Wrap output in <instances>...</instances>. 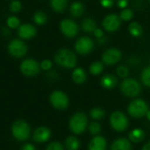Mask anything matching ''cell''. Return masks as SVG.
I'll list each match as a JSON object with an SVG mask.
<instances>
[{"mask_svg":"<svg viewBox=\"0 0 150 150\" xmlns=\"http://www.w3.org/2000/svg\"><path fill=\"white\" fill-rule=\"evenodd\" d=\"M56 63L64 68H73L77 64L75 54L68 49H61L55 55Z\"/></svg>","mask_w":150,"mask_h":150,"instance_id":"cell-1","label":"cell"},{"mask_svg":"<svg viewBox=\"0 0 150 150\" xmlns=\"http://www.w3.org/2000/svg\"><path fill=\"white\" fill-rule=\"evenodd\" d=\"M87 124V115L84 112H77L71 117L69 122V127L72 132L76 134H81L86 130Z\"/></svg>","mask_w":150,"mask_h":150,"instance_id":"cell-2","label":"cell"},{"mask_svg":"<svg viewBox=\"0 0 150 150\" xmlns=\"http://www.w3.org/2000/svg\"><path fill=\"white\" fill-rule=\"evenodd\" d=\"M120 90L122 94L127 97H135L140 92V85L134 79H125L121 83Z\"/></svg>","mask_w":150,"mask_h":150,"instance_id":"cell-3","label":"cell"},{"mask_svg":"<svg viewBox=\"0 0 150 150\" xmlns=\"http://www.w3.org/2000/svg\"><path fill=\"white\" fill-rule=\"evenodd\" d=\"M127 111L132 117L139 118L145 115H146L148 109L147 104L142 99H136L130 103L127 108Z\"/></svg>","mask_w":150,"mask_h":150,"instance_id":"cell-4","label":"cell"},{"mask_svg":"<svg viewBox=\"0 0 150 150\" xmlns=\"http://www.w3.org/2000/svg\"><path fill=\"white\" fill-rule=\"evenodd\" d=\"M13 135L19 140H25L29 137L30 127L23 120H17L13 124L12 126Z\"/></svg>","mask_w":150,"mask_h":150,"instance_id":"cell-5","label":"cell"},{"mask_svg":"<svg viewBox=\"0 0 150 150\" xmlns=\"http://www.w3.org/2000/svg\"><path fill=\"white\" fill-rule=\"evenodd\" d=\"M110 125H111L112 128L117 132H123L128 126L127 117L121 111L113 112L110 116Z\"/></svg>","mask_w":150,"mask_h":150,"instance_id":"cell-6","label":"cell"},{"mask_svg":"<svg viewBox=\"0 0 150 150\" xmlns=\"http://www.w3.org/2000/svg\"><path fill=\"white\" fill-rule=\"evenodd\" d=\"M50 103L55 109L64 110L69 105V100L67 96L62 91H54L50 97Z\"/></svg>","mask_w":150,"mask_h":150,"instance_id":"cell-7","label":"cell"},{"mask_svg":"<svg viewBox=\"0 0 150 150\" xmlns=\"http://www.w3.org/2000/svg\"><path fill=\"white\" fill-rule=\"evenodd\" d=\"M60 30L66 37L72 38L76 36V35L78 34L79 27L75 21L69 19H65L63 20L60 23Z\"/></svg>","mask_w":150,"mask_h":150,"instance_id":"cell-8","label":"cell"},{"mask_svg":"<svg viewBox=\"0 0 150 150\" xmlns=\"http://www.w3.org/2000/svg\"><path fill=\"white\" fill-rule=\"evenodd\" d=\"M94 47L93 41L88 36H82L79 38L75 43V50L81 55H87L91 52Z\"/></svg>","mask_w":150,"mask_h":150,"instance_id":"cell-9","label":"cell"},{"mask_svg":"<svg viewBox=\"0 0 150 150\" xmlns=\"http://www.w3.org/2000/svg\"><path fill=\"white\" fill-rule=\"evenodd\" d=\"M39 64L34 59H26L21 64V71L26 76H35L39 72Z\"/></svg>","mask_w":150,"mask_h":150,"instance_id":"cell-10","label":"cell"},{"mask_svg":"<svg viewBox=\"0 0 150 150\" xmlns=\"http://www.w3.org/2000/svg\"><path fill=\"white\" fill-rule=\"evenodd\" d=\"M8 50L12 56L15 57H21L27 53L28 48L22 41L19 39H14L10 42Z\"/></svg>","mask_w":150,"mask_h":150,"instance_id":"cell-11","label":"cell"},{"mask_svg":"<svg viewBox=\"0 0 150 150\" xmlns=\"http://www.w3.org/2000/svg\"><path fill=\"white\" fill-rule=\"evenodd\" d=\"M122 57V53L119 50L111 48L105 50L103 54V61L107 65L117 64Z\"/></svg>","mask_w":150,"mask_h":150,"instance_id":"cell-12","label":"cell"},{"mask_svg":"<svg viewBox=\"0 0 150 150\" xmlns=\"http://www.w3.org/2000/svg\"><path fill=\"white\" fill-rule=\"evenodd\" d=\"M121 25V19L117 14H109L103 21V26L108 32L117 31Z\"/></svg>","mask_w":150,"mask_h":150,"instance_id":"cell-13","label":"cell"},{"mask_svg":"<svg viewBox=\"0 0 150 150\" xmlns=\"http://www.w3.org/2000/svg\"><path fill=\"white\" fill-rule=\"evenodd\" d=\"M50 137V131L49 128L45 127V126H41L38 127L33 135V139L35 141L38 142V143H43L45 141H47Z\"/></svg>","mask_w":150,"mask_h":150,"instance_id":"cell-14","label":"cell"},{"mask_svg":"<svg viewBox=\"0 0 150 150\" xmlns=\"http://www.w3.org/2000/svg\"><path fill=\"white\" fill-rule=\"evenodd\" d=\"M36 34L35 28L31 24H24L19 28L18 35L23 39H30L34 37Z\"/></svg>","mask_w":150,"mask_h":150,"instance_id":"cell-15","label":"cell"},{"mask_svg":"<svg viewBox=\"0 0 150 150\" xmlns=\"http://www.w3.org/2000/svg\"><path fill=\"white\" fill-rule=\"evenodd\" d=\"M106 145V139L103 137L96 136L91 139L88 145V150H105Z\"/></svg>","mask_w":150,"mask_h":150,"instance_id":"cell-16","label":"cell"},{"mask_svg":"<svg viewBox=\"0 0 150 150\" xmlns=\"http://www.w3.org/2000/svg\"><path fill=\"white\" fill-rule=\"evenodd\" d=\"M100 84L103 88L107 89H111L115 88L117 84V79L112 74H106L100 80Z\"/></svg>","mask_w":150,"mask_h":150,"instance_id":"cell-17","label":"cell"},{"mask_svg":"<svg viewBox=\"0 0 150 150\" xmlns=\"http://www.w3.org/2000/svg\"><path fill=\"white\" fill-rule=\"evenodd\" d=\"M110 150H132V145L128 139L120 138L112 143Z\"/></svg>","mask_w":150,"mask_h":150,"instance_id":"cell-18","label":"cell"},{"mask_svg":"<svg viewBox=\"0 0 150 150\" xmlns=\"http://www.w3.org/2000/svg\"><path fill=\"white\" fill-rule=\"evenodd\" d=\"M71 78L73 80V81L77 84H82L86 81L87 80V74H86V71H84V69L79 67V68H76L73 71H72V74H71Z\"/></svg>","mask_w":150,"mask_h":150,"instance_id":"cell-19","label":"cell"},{"mask_svg":"<svg viewBox=\"0 0 150 150\" xmlns=\"http://www.w3.org/2000/svg\"><path fill=\"white\" fill-rule=\"evenodd\" d=\"M84 10H85L84 5L81 2H79V1L73 2L70 6V13L74 18L81 17L83 14Z\"/></svg>","mask_w":150,"mask_h":150,"instance_id":"cell-20","label":"cell"},{"mask_svg":"<svg viewBox=\"0 0 150 150\" xmlns=\"http://www.w3.org/2000/svg\"><path fill=\"white\" fill-rule=\"evenodd\" d=\"M81 28L87 33H94L96 28V21L92 18H86L81 22Z\"/></svg>","mask_w":150,"mask_h":150,"instance_id":"cell-21","label":"cell"},{"mask_svg":"<svg viewBox=\"0 0 150 150\" xmlns=\"http://www.w3.org/2000/svg\"><path fill=\"white\" fill-rule=\"evenodd\" d=\"M145 138V132L141 129H133L132 131L130 132L129 133V139L132 142L139 143L141 140H143Z\"/></svg>","mask_w":150,"mask_h":150,"instance_id":"cell-22","label":"cell"},{"mask_svg":"<svg viewBox=\"0 0 150 150\" xmlns=\"http://www.w3.org/2000/svg\"><path fill=\"white\" fill-rule=\"evenodd\" d=\"M68 0H50V6L57 13H63L66 8Z\"/></svg>","mask_w":150,"mask_h":150,"instance_id":"cell-23","label":"cell"},{"mask_svg":"<svg viewBox=\"0 0 150 150\" xmlns=\"http://www.w3.org/2000/svg\"><path fill=\"white\" fill-rule=\"evenodd\" d=\"M64 146L67 150H78L80 147V141L76 137L70 136L66 139Z\"/></svg>","mask_w":150,"mask_h":150,"instance_id":"cell-24","label":"cell"},{"mask_svg":"<svg viewBox=\"0 0 150 150\" xmlns=\"http://www.w3.org/2000/svg\"><path fill=\"white\" fill-rule=\"evenodd\" d=\"M128 31L129 33L134 36V37H139L142 35L143 33V29H142V27L140 26L139 23L138 22H132L129 27H128Z\"/></svg>","mask_w":150,"mask_h":150,"instance_id":"cell-25","label":"cell"},{"mask_svg":"<svg viewBox=\"0 0 150 150\" xmlns=\"http://www.w3.org/2000/svg\"><path fill=\"white\" fill-rule=\"evenodd\" d=\"M103 71V63H101L99 61L92 63L89 67V71L93 75H98Z\"/></svg>","mask_w":150,"mask_h":150,"instance_id":"cell-26","label":"cell"},{"mask_svg":"<svg viewBox=\"0 0 150 150\" xmlns=\"http://www.w3.org/2000/svg\"><path fill=\"white\" fill-rule=\"evenodd\" d=\"M34 21L38 25H43L47 22V16L42 11H37L34 14Z\"/></svg>","mask_w":150,"mask_h":150,"instance_id":"cell-27","label":"cell"},{"mask_svg":"<svg viewBox=\"0 0 150 150\" xmlns=\"http://www.w3.org/2000/svg\"><path fill=\"white\" fill-rule=\"evenodd\" d=\"M105 115V112L104 110L100 108V107H95L93 108L91 110H90V116L92 118L96 119V120H99V119H102Z\"/></svg>","mask_w":150,"mask_h":150,"instance_id":"cell-28","label":"cell"},{"mask_svg":"<svg viewBox=\"0 0 150 150\" xmlns=\"http://www.w3.org/2000/svg\"><path fill=\"white\" fill-rule=\"evenodd\" d=\"M141 81H142V83L146 86V87H149L150 88V66H147L146 67L142 72H141Z\"/></svg>","mask_w":150,"mask_h":150,"instance_id":"cell-29","label":"cell"},{"mask_svg":"<svg viewBox=\"0 0 150 150\" xmlns=\"http://www.w3.org/2000/svg\"><path fill=\"white\" fill-rule=\"evenodd\" d=\"M132 17H133V12L131 9H124L123 11H121L119 15V18L124 21H128L132 20Z\"/></svg>","mask_w":150,"mask_h":150,"instance_id":"cell-30","label":"cell"},{"mask_svg":"<svg viewBox=\"0 0 150 150\" xmlns=\"http://www.w3.org/2000/svg\"><path fill=\"white\" fill-rule=\"evenodd\" d=\"M117 75L121 78H124L125 79L127 76H128V73H129V70L126 66L125 65H119L117 69Z\"/></svg>","mask_w":150,"mask_h":150,"instance_id":"cell-31","label":"cell"},{"mask_svg":"<svg viewBox=\"0 0 150 150\" xmlns=\"http://www.w3.org/2000/svg\"><path fill=\"white\" fill-rule=\"evenodd\" d=\"M89 132L93 134V135H97L100 132H101V125L97 123V122H92L89 125Z\"/></svg>","mask_w":150,"mask_h":150,"instance_id":"cell-32","label":"cell"},{"mask_svg":"<svg viewBox=\"0 0 150 150\" xmlns=\"http://www.w3.org/2000/svg\"><path fill=\"white\" fill-rule=\"evenodd\" d=\"M7 25L12 28H16L19 27L20 25V21L17 17H14V16H11L8 18L7 20Z\"/></svg>","mask_w":150,"mask_h":150,"instance_id":"cell-33","label":"cell"},{"mask_svg":"<svg viewBox=\"0 0 150 150\" xmlns=\"http://www.w3.org/2000/svg\"><path fill=\"white\" fill-rule=\"evenodd\" d=\"M46 150H64V147L60 142L54 141L47 146Z\"/></svg>","mask_w":150,"mask_h":150,"instance_id":"cell-34","label":"cell"},{"mask_svg":"<svg viewBox=\"0 0 150 150\" xmlns=\"http://www.w3.org/2000/svg\"><path fill=\"white\" fill-rule=\"evenodd\" d=\"M10 9L13 13H17L21 9V4L19 1H13L10 5Z\"/></svg>","mask_w":150,"mask_h":150,"instance_id":"cell-35","label":"cell"},{"mask_svg":"<svg viewBox=\"0 0 150 150\" xmlns=\"http://www.w3.org/2000/svg\"><path fill=\"white\" fill-rule=\"evenodd\" d=\"M51 66H52V63H51V61L49 60V59H45V60H43V61L41 63V68L43 69V70H45V71L50 70V69L51 68Z\"/></svg>","mask_w":150,"mask_h":150,"instance_id":"cell-36","label":"cell"},{"mask_svg":"<svg viewBox=\"0 0 150 150\" xmlns=\"http://www.w3.org/2000/svg\"><path fill=\"white\" fill-rule=\"evenodd\" d=\"M99 1L102 6L104 8H110L114 4V0H99Z\"/></svg>","mask_w":150,"mask_h":150,"instance_id":"cell-37","label":"cell"},{"mask_svg":"<svg viewBox=\"0 0 150 150\" xmlns=\"http://www.w3.org/2000/svg\"><path fill=\"white\" fill-rule=\"evenodd\" d=\"M93 34H94V35H95L97 39H101V38L103 37V30L100 29V28H96Z\"/></svg>","mask_w":150,"mask_h":150,"instance_id":"cell-38","label":"cell"},{"mask_svg":"<svg viewBox=\"0 0 150 150\" xmlns=\"http://www.w3.org/2000/svg\"><path fill=\"white\" fill-rule=\"evenodd\" d=\"M128 0H117V6L122 9H125L128 5Z\"/></svg>","mask_w":150,"mask_h":150,"instance_id":"cell-39","label":"cell"},{"mask_svg":"<svg viewBox=\"0 0 150 150\" xmlns=\"http://www.w3.org/2000/svg\"><path fill=\"white\" fill-rule=\"evenodd\" d=\"M21 150H35V147L31 144H26L23 146Z\"/></svg>","mask_w":150,"mask_h":150,"instance_id":"cell-40","label":"cell"},{"mask_svg":"<svg viewBox=\"0 0 150 150\" xmlns=\"http://www.w3.org/2000/svg\"><path fill=\"white\" fill-rule=\"evenodd\" d=\"M48 76H50L51 79H57V75L56 74L55 71H51V72L48 73Z\"/></svg>","mask_w":150,"mask_h":150,"instance_id":"cell-41","label":"cell"},{"mask_svg":"<svg viewBox=\"0 0 150 150\" xmlns=\"http://www.w3.org/2000/svg\"><path fill=\"white\" fill-rule=\"evenodd\" d=\"M142 150H150V142L145 144L144 146L142 147Z\"/></svg>","mask_w":150,"mask_h":150,"instance_id":"cell-42","label":"cell"},{"mask_svg":"<svg viewBox=\"0 0 150 150\" xmlns=\"http://www.w3.org/2000/svg\"><path fill=\"white\" fill-rule=\"evenodd\" d=\"M105 42H106V39H105L104 37H103V38H101V39H98V43H99V44H103Z\"/></svg>","mask_w":150,"mask_h":150,"instance_id":"cell-43","label":"cell"},{"mask_svg":"<svg viewBox=\"0 0 150 150\" xmlns=\"http://www.w3.org/2000/svg\"><path fill=\"white\" fill-rule=\"evenodd\" d=\"M146 118L150 121V110H148V111H147V113H146Z\"/></svg>","mask_w":150,"mask_h":150,"instance_id":"cell-44","label":"cell"},{"mask_svg":"<svg viewBox=\"0 0 150 150\" xmlns=\"http://www.w3.org/2000/svg\"><path fill=\"white\" fill-rule=\"evenodd\" d=\"M149 62H150V61H149Z\"/></svg>","mask_w":150,"mask_h":150,"instance_id":"cell-45","label":"cell"}]
</instances>
